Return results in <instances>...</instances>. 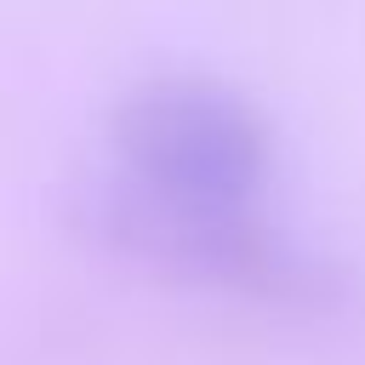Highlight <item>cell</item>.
I'll return each mask as SVG.
<instances>
[{"label": "cell", "mask_w": 365, "mask_h": 365, "mask_svg": "<svg viewBox=\"0 0 365 365\" xmlns=\"http://www.w3.org/2000/svg\"><path fill=\"white\" fill-rule=\"evenodd\" d=\"M97 228L120 251L234 297H257L279 308H331L342 297V268L285 240L262 211H188L120 177L97 200Z\"/></svg>", "instance_id": "7a4b0ae2"}, {"label": "cell", "mask_w": 365, "mask_h": 365, "mask_svg": "<svg viewBox=\"0 0 365 365\" xmlns=\"http://www.w3.org/2000/svg\"><path fill=\"white\" fill-rule=\"evenodd\" d=\"M120 177L188 211H257L274 177L268 114L205 74H165L114 108Z\"/></svg>", "instance_id": "6da1fadb"}]
</instances>
